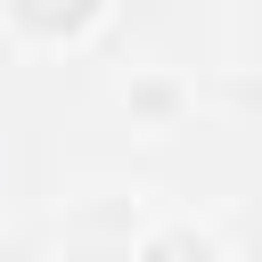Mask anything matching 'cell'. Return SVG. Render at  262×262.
I'll return each mask as SVG.
<instances>
[{
	"instance_id": "obj_1",
	"label": "cell",
	"mask_w": 262,
	"mask_h": 262,
	"mask_svg": "<svg viewBox=\"0 0 262 262\" xmlns=\"http://www.w3.org/2000/svg\"><path fill=\"white\" fill-rule=\"evenodd\" d=\"M139 262H213V237H196V229H156V237L139 246Z\"/></svg>"
}]
</instances>
